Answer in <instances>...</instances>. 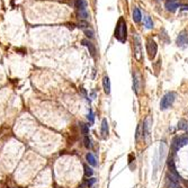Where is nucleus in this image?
<instances>
[{
	"mask_svg": "<svg viewBox=\"0 0 188 188\" xmlns=\"http://www.w3.org/2000/svg\"><path fill=\"white\" fill-rule=\"evenodd\" d=\"M141 19H142V15H141V11H140V9L139 8H134L133 9V20L135 23H140L141 22Z\"/></svg>",
	"mask_w": 188,
	"mask_h": 188,
	"instance_id": "9d476101",
	"label": "nucleus"
},
{
	"mask_svg": "<svg viewBox=\"0 0 188 188\" xmlns=\"http://www.w3.org/2000/svg\"><path fill=\"white\" fill-rule=\"evenodd\" d=\"M86 159H87V161L89 162V165H91L93 167H96L98 163H97V160H96V158H95V155L93 154V153H87V155H86Z\"/></svg>",
	"mask_w": 188,
	"mask_h": 188,
	"instance_id": "ddd939ff",
	"label": "nucleus"
},
{
	"mask_svg": "<svg viewBox=\"0 0 188 188\" xmlns=\"http://www.w3.org/2000/svg\"><path fill=\"white\" fill-rule=\"evenodd\" d=\"M176 43L177 45L181 47V49H185L188 45V32L187 30H182L181 33H179V35L177 36L176 40Z\"/></svg>",
	"mask_w": 188,
	"mask_h": 188,
	"instance_id": "39448f33",
	"label": "nucleus"
},
{
	"mask_svg": "<svg viewBox=\"0 0 188 188\" xmlns=\"http://www.w3.org/2000/svg\"><path fill=\"white\" fill-rule=\"evenodd\" d=\"M165 7L168 11H171V13H175L178 7H179V4L176 1V0H168L166 4H165Z\"/></svg>",
	"mask_w": 188,
	"mask_h": 188,
	"instance_id": "0eeeda50",
	"label": "nucleus"
},
{
	"mask_svg": "<svg viewBox=\"0 0 188 188\" xmlns=\"http://www.w3.org/2000/svg\"><path fill=\"white\" fill-rule=\"evenodd\" d=\"M102 86H104L105 93L108 95L109 93H110V81H109L108 77H104V79H102Z\"/></svg>",
	"mask_w": 188,
	"mask_h": 188,
	"instance_id": "9b49d317",
	"label": "nucleus"
},
{
	"mask_svg": "<svg viewBox=\"0 0 188 188\" xmlns=\"http://www.w3.org/2000/svg\"><path fill=\"white\" fill-rule=\"evenodd\" d=\"M144 25L148 29L153 28V22H152V19L149 17V16H145L144 17Z\"/></svg>",
	"mask_w": 188,
	"mask_h": 188,
	"instance_id": "dca6fc26",
	"label": "nucleus"
},
{
	"mask_svg": "<svg viewBox=\"0 0 188 188\" xmlns=\"http://www.w3.org/2000/svg\"><path fill=\"white\" fill-rule=\"evenodd\" d=\"M83 30H85V34L87 35V37H89V38H93V37H94V32L90 28H85Z\"/></svg>",
	"mask_w": 188,
	"mask_h": 188,
	"instance_id": "4be33fe9",
	"label": "nucleus"
},
{
	"mask_svg": "<svg viewBox=\"0 0 188 188\" xmlns=\"http://www.w3.org/2000/svg\"><path fill=\"white\" fill-rule=\"evenodd\" d=\"M167 187L168 188H180L178 182H175V181L170 180V179H167Z\"/></svg>",
	"mask_w": 188,
	"mask_h": 188,
	"instance_id": "a211bd4d",
	"label": "nucleus"
},
{
	"mask_svg": "<svg viewBox=\"0 0 188 188\" xmlns=\"http://www.w3.org/2000/svg\"><path fill=\"white\" fill-rule=\"evenodd\" d=\"M76 7L78 9L79 18L82 20L88 19V11H87V1L86 0H77L76 1Z\"/></svg>",
	"mask_w": 188,
	"mask_h": 188,
	"instance_id": "f03ea898",
	"label": "nucleus"
},
{
	"mask_svg": "<svg viewBox=\"0 0 188 188\" xmlns=\"http://www.w3.org/2000/svg\"><path fill=\"white\" fill-rule=\"evenodd\" d=\"M87 118H88V121L90 122V124H93L94 123V119H95V116H94V113L90 110L89 112V114H88V116H87Z\"/></svg>",
	"mask_w": 188,
	"mask_h": 188,
	"instance_id": "5701e85b",
	"label": "nucleus"
},
{
	"mask_svg": "<svg viewBox=\"0 0 188 188\" xmlns=\"http://www.w3.org/2000/svg\"><path fill=\"white\" fill-rule=\"evenodd\" d=\"M182 10H188V6H187V5H186V6H184V7H182Z\"/></svg>",
	"mask_w": 188,
	"mask_h": 188,
	"instance_id": "393cba45",
	"label": "nucleus"
},
{
	"mask_svg": "<svg viewBox=\"0 0 188 188\" xmlns=\"http://www.w3.org/2000/svg\"><path fill=\"white\" fill-rule=\"evenodd\" d=\"M82 45H85V46H87V49L89 50V52H90V54L93 55V57H95L96 55V47L94 46V44L91 43V42H89L88 40H82Z\"/></svg>",
	"mask_w": 188,
	"mask_h": 188,
	"instance_id": "6e6552de",
	"label": "nucleus"
},
{
	"mask_svg": "<svg viewBox=\"0 0 188 188\" xmlns=\"http://www.w3.org/2000/svg\"><path fill=\"white\" fill-rule=\"evenodd\" d=\"M175 99H176V94L175 93H168L163 96V98L161 99V102H160V108L162 110H166L168 109L170 106H172Z\"/></svg>",
	"mask_w": 188,
	"mask_h": 188,
	"instance_id": "7ed1b4c3",
	"label": "nucleus"
},
{
	"mask_svg": "<svg viewBox=\"0 0 188 188\" xmlns=\"http://www.w3.org/2000/svg\"><path fill=\"white\" fill-rule=\"evenodd\" d=\"M171 149H172V152L176 153L180 148H179V136H175L172 139V142H171Z\"/></svg>",
	"mask_w": 188,
	"mask_h": 188,
	"instance_id": "f8f14e48",
	"label": "nucleus"
},
{
	"mask_svg": "<svg viewBox=\"0 0 188 188\" xmlns=\"http://www.w3.org/2000/svg\"><path fill=\"white\" fill-rule=\"evenodd\" d=\"M187 144H188V134H185V135L179 136V148Z\"/></svg>",
	"mask_w": 188,
	"mask_h": 188,
	"instance_id": "2eb2a0df",
	"label": "nucleus"
},
{
	"mask_svg": "<svg viewBox=\"0 0 188 188\" xmlns=\"http://www.w3.org/2000/svg\"><path fill=\"white\" fill-rule=\"evenodd\" d=\"M101 134H102L104 139H106L108 135V122L106 118H104L101 122Z\"/></svg>",
	"mask_w": 188,
	"mask_h": 188,
	"instance_id": "1a4fd4ad",
	"label": "nucleus"
},
{
	"mask_svg": "<svg viewBox=\"0 0 188 188\" xmlns=\"http://www.w3.org/2000/svg\"><path fill=\"white\" fill-rule=\"evenodd\" d=\"M85 146H86L87 149H91V148H93V144H91V140L88 138L87 135L85 136Z\"/></svg>",
	"mask_w": 188,
	"mask_h": 188,
	"instance_id": "412c9836",
	"label": "nucleus"
},
{
	"mask_svg": "<svg viewBox=\"0 0 188 188\" xmlns=\"http://www.w3.org/2000/svg\"><path fill=\"white\" fill-rule=\"evenodd\" d=\"M133 47H134V55H135V58L138 61H141V59H142V51H141V41H140V37L136 35V34H134V36H133Z\"/></svg>",
	"mask_w": 188,
	"mask_h": 188,
	"instance_id": "20e7f679",
	"label": "nucleus"
},
{
	"mask_svg": "<svg viewBox=\"0 0 188 188\" xmlns=\"http://www.w3.org/2000/svg\"><path fill=\"white\" fill-rule=\"evenodd\" d=\"M157 44L155 42L151 40V38H149L148 40V42H146V51H148V54H149V58L151 59H154L155 57V54H157Z\"/></svg>",
	"mask_w": 188,
	"mask_h": 188,
	"instance_id": "423d86ee",
	"label": "nucleus"
},
{
	"mask_svg": "<svg viewBox=\"0 0 188 188\" xmlns=\"http://www.w3.org/2000/svg\"><path fill=\"white\" fill-rule=\"evenodd\" d=\"M114 36L116 37V40H118L119 42H126V38H127V29H126V22L123 17H121L117 22L115 28V33H114Z\"/></svg>",
	"mask_w": 188,
	"mask_h": 188,
	"instance_id": "f257e3e1",
	"label": "nucleus"
},
{
	"mask_svg": "<svg viewBox=\"0 0 188 188\" xmlns=\"http://www.w3.org/2000/svg\"><path fill=\"white\" fill-rule=\"evenodd\" d=\"M95 182H96V179H95V178H91L90 180H88L87 185H88V186H91V185H93V184H95Z\"/></svg>",
	"mask_w": 188,
	"mask_h": 188,
	"instance_id": "b1692460",
	"label": "nucleus"
},
{
	"mask_svg": "<svg viewBox=\"0 0 188 188\" xmlns=\"http://www.w3.org/2000/svg\"><path fill=\"white\" fill-rule=\"evenodd\" d=\"M178 130H182V131H188V122L185 119H180L178 122Z\"/></svg>",
	"mask_w": 188,
	"mask_h": 188,
	"instance_id": "4468645a",
	"label": "nucleus"
},
{
	"mask_svg": "<svg viewBox=\"0 0 188 188\" xmlns=\"http://www.w3.org/2000/svg\"><path fill=\"white\" fill-rule=\"evenodd\" d=\"M139 74L138 73H135V74H133V82H134V90H135V93L138 94V91H139V86H138V83H139Z\"/></svg>",
	"mask_w": 188,
	"mask_h": 188,
	"instance_id": "f3484780",
	"label": "nucleus"
},
{
	"mask_svg": "<svg viewBox=\"0 0 188 188\" xmlns=\"http://www.w3.org/2000/svg\"><path fill=\"white\" fill-rule=\"evenodd\" d=\"M83 169H85V176H86V177H91V176H93L94 171H93V169H91L90 167L85 165V166H83Z\"/></svg>",
	"mask_w": 188,
	"mask_h": 188,
	"instance_id": "6ab92c4d",
	"label": "nucleus"
},
{
	"mask_svg": "<svg viewBox=\"0 0 188 188\" xmlns=\"http://www.w3.org/2000/svg\"><path fill=\"white\" fill-rule=\"evenodd\" d=\"M80 126H81V130H82V134L86 136L88 133H89V126L86 125V124H83V123L80 124Z\"/></svg>",
	"mask_w": 188,
	"mask_h": 188,
	"instance_id": "aec40b11",
	"label": "nucleus"
}]
</instances>
